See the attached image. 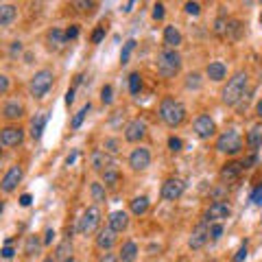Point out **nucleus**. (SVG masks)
<instances>
[{
    "mask_svg": "<svg viewBox=\"0 0 262 262\" xmlns=\"http://www.w3.org/2000/svg\"><path fill=\"white\" fill-rule=\"evenodd\" d=\"M245 260H247V243H245L234 256V262H245Z\"/></svg>",
    "mask_w": 262,
    "mask_h": 262,
    "instance_id": "obj_46",
    "label": "nucleus"
},
{
    "mask_svg": "<svg viewBox=\"0 0 262 262\" xmlns=\"http://www.w3.org/2000/svg\"><path fill=\"white\" fill-rule=\"evenodd\" d=\"M53 238H55V229H53V227H48L46 232H44V238H42V241H44V245H51Z\"/></svg>",
    "mask_w": 262,
    "mask_h": 262,
    "instance_id": "obj_52",
    "label": "nucleus"
},
{
    "mask_svg": "<svg viewBox=\"0 0 262 262\" xmlns=\"http://www.w3.org/2000/svg\"><path fill=\"white\" fill-rule=\"evenodd\" d=\"M107 225H110L116 234L125 232V229L129 227V214H127L125 210H116V212H112L110 219H107Z\"/></svg>",
    "mask_w": 262,
    "mask_h": 262,
    "instance_id": "obj_22",
    "label": "nucleus"
},
{
    "mask_svg": "<svg viewBox=\"0 0 262 262\" xmlns=\"http://www.w3.org/2000/svg\"><path fill=\"white\" fill-rule=\"evenodd\" d=\"M138 245L134 241H125L122 243V247L118 251V256H120V262H136L138 260Z\"/></svg>",
    "mask_w": 262,
    "mask_h": 262,
    "instance_id": "obj_26",
    "label": "nucleus"
},
{
    "mask_svg": "<svg viewBox=\"0 0 262 262\" xmlns=\"http://www.w3.org/2000/svg\"><path fill=\"white\" fill-rule=\"evenodd\" d=\"M42 243H44V241H39L37 234H31L29 238H27V245H24V253H27V256H33V253H37L39 247H42Z\"/></svg>",
    "mask_w": 262,
    "mask_h": 262,
    "instance_id": "obj_31",
    "label": "nucleus"
},
{
    "mask_svg": "<svg viewBox=\"0 0 262 262\" xmlns=\"http://www.w3.org/2000/svg\"><path fill=\"white\" fill-rule=\"evenodd\" d=\"M22 177H24L22 166H20V164H13V166L3 175V182H0V188H3V192H5V194H11L15 188H18V184L22 182Z\"/></svg>",
    "mask_w": 262,
    "mask_h": 262,
    "instance_id": "obj_9",
    "label": "nucleus"
},
{
    "mask_svg": "<svg viewBox=\"0 0 262 262\" xmlns=\"http://www.w3.org/2000/svg\"><path fill=\"white\" fill-rule=\"evenodd\" d=\"M7 92H9V77H7V75H0V94H7Z\"/></svg>",
    "mask_w": 262,
    "mask_h": 262,
    "instance_id": "obj_49",
    "label": "nucleus"
},
{
    "mask_svg": "<svg viewBox=\"0 0 262 262\" xmlns=\"http://www.w3.org/2000/svg\"><path fill=\"white\" fill-rule=\"evenodd\" d=\"M160 118L166 127L175 129L186 120V107L182 105V101H177L173 96H164L160 103Z\"/></svg>",
    "mask_w": 262,
    "mask_h": 262,
    "instance_id": "obj_2",
    "label": "nucleus"
},
{
    "mask_svg": "<svg viewBox=\"0 0 262 262\" xmlns=\"http://www.w3.org/2000/svg\"><path fill=\"white\" fill-rule=\"evenodd\" d=\"M31 201H33V196H31L29 192H24V194L20 196V206H22V208H29V206H31Z\"/></svg>",
    "mask_w": 262,
    "mask_h": 262,
    "instance_id": "obj_53",
    "label": "nucleus"
},
{
    "mask_svg": "<svg viewBox=\"0 0 262 262\" xmlns=\"http://www.w3.org/2000/svg\"><path fill=\"white\" fill-rule=\"evenodd\" d=\"M206 77L210 81H214V83H221L227 77V66L223 61H210L206 68Z\"/></svg>",
    "mask_w": 262,
    "mask_h": 262,
    "instance_id": "obj_23",
    "label": "nucleus"
},
{
    "mask_svg": "<svg viewBox=\"0 0 262 262\" xmlns=\"http://www.w3.org/2000/svg\"><path fill=\"white\" fill-rule=\"evenodd\" d=\"M221 236H223V225H221V223H212L210 225V238L212 241H219Z\"/></svg>",
    "mask_w": 262,
    "mask_h": 262,
    "instance_id": "obj_40",
    "label": "nucleus"
},
{
    "mask_svg": "<svg viewBox=\"0 0 262 262\" xmlns=\"http://www.w3.org/2000/svg\"><path fill=\"white\" fill-rule=\"evenodd\" d=\"M134 5H136V3H134V0H131V3H127L125 7H122V11H125V13H129V11H134Z\"/></svg>",
    "mask_w": 262,
    "mask_h": 262,
    "instance_id": "obj_57",
    "label": "nucleus"
},
{
    "mask_svg": "<svg viewBox=\"0 0 262 262\" xmlns=\"http://www.w3.org/2000/svg\"><path fill=\"white\" fill-rule=\"evenodd\" d=\"M105 151H107L110 155L120 153V140H116V138H107V140H105Z\"/></svg>",
    "mask_w": 262,
    "mask_h": 262,
    "instance_id": "obj_38",
    "label": "nucleus"
},
{
    "mask_svg": "<svg viewBox=\"0 0 262 262\" xmlns=\"http://www.w3.org/2000/svg\"><path fill=\"white\" fill-rule=\"evenodd\" d=\"M101 177H103V184H105V188H116V186L120 184V179H122V175H120V168L116 166V164H112L110 168H105L103 173H101Z\"/></svg>",
    "mask_w": 262,
    "mask_h": 262,
    "instance_id": "obj_25",
    "label": "nucleus"
},
{
    "mask_svg": "<svg viewBox=\"0 0 262 262\" xmlns=\"http://www.w3.org/2000/svg\"><path fill=\"white\" fill-rule=\"evenodd\" d=\"M243 162H236V160H232V162H225L223 164V168H221V182H225V184H232V182H236V179L241 177V173H243Z\"/></svg>",
    "mask_w": 262,
    "mask_h": 262,
    "instance_id": "obj_16",
    "label": "nucleus"
},
{
    "mask_svg": "<svg viewBox=\"0 0 262 262\" xmlns=\"http://www.w3.org/2000/svg\"><path fill=\"white\" fill-rule=\"evenodd\" d=\"M129 166L131 170H136V173H142L151 166V151L146 149V146H138L129 153Z\"/></svg>",
    "mask_w": 262,
    "mask_h": 262,
    "instance_id": "obj_7",
    "label": "nucleus"
},
{
    "mask_svg": "<svg viewBox=\"0 0 262 262\" xmlns=\"http://www.w3.org/2000/svg\"><path fill=\"white\" fill-rule=\"evenodd\" d=\"M72 103H75V88H70L66 92V105H72Z\"/></svg>",
    "mask_w": 262,
    "mask_h": 262,
    "instance_id": "obj_54",
    "label": "nucleus"
},
{
    "mask_svg": "<svg viewBox=\"0 0 262 262\" xmlns=\"http://www.w3.org/2000/svg\"><path fill=\"white\" fill-rule=\"evenodd\" d=\"M164 13H166V11H164V5H162V3H155V5H153V13H151L153 20H155V22L164 20Z\"/></svg>",
    "mask_w": 262,
    "mask_h": 262,
    "instance_id": "obj_42",
    "label": "nucleus"
},
{
    "mask_svg": "<svg viewBox=\"0 0 262 262\" xmlns=\"http://www.w3.org/2000/svg\"><path fill=\"white\" fill-rule=\"evenodd\" d=\"M216 151L225 155H236L243 151V138L238 129H227L216 138Z\"/></svg>",
    "mask_w": 262,
    "mask_h": 262,
    "instance_id": "obj_6",
    "label": "nucleus"
},
{
    "mask_svg": "<svg viewBox=\"0 0 262 262\" xmlns=\"http://www.w3.org/2000/svg\"><path fill=\"white\" fill-rule=\"evenodd\" d=\"M77 155H79V151L75 149V151H72V153L68 155V158H66V164H68V166H70V164H75V160H77Z\"/></svg>",
    "mask_w": 262,
    "mask_h": 262,
    "instance_id": "obj_56",
    "label": "nucleus"
},
{
    "mask_svg": "<svg viewBox=\"0 0 262 262\" xmlns=\"http://www.w3.org/2000/svg\"><path fill=\"white\" fill-rule=\"evenodd\" d=\"M44 262H57V260H55L53 256H48V258H44Z\"/></svg>",
    "mask_w": 262,
    "mask_h": 262,
    "instance_id": "obj_59",
    "label": "nucleus"
},
{
    "mask_svg": "<svg viewBox=\"0 0 262 262\" xmlns=\"http://www.w3.org/2000/svg\"><path fill=\"white\" fill-rule=\"evenodd\" d=\"M46 44H48V48L51 51H61V48L68 44V37H66V31H61V29H51L46 33Z\"/></svg>",
    "mask_w": 262,
    "mask_h": 262,
    "instance_id": "obj_20",
    "label": "nucleus"
},
{
    "mask_svg": "<svg viewBox=\"0 0 262 262\" xmlns=\"http://www.w3.org/2000/svg\"><path fill=\"white\" fill-rule=\"evenodd\" d=\"M90 110H92V105L85 103L83 107H81V110L75 114V116H72V120H70V127H72V129H79L81 125H83V120H85V116H88V112H90Z\"/></svg>",
    "mask_w": 262,
    "mask_h": 262,
    "instance_id": "obj_32",
    "label": "nucleus"
},
{
    "mask_svg": "<svg viewBox=\"0 0 262 262\" xmlns=\"http://www.w3.org/2000/svg\"><path fill=\"white\" fill-rule=\"evenodd\" d=\"M184 190H186V184L179 177L166 179V182L162 184V199L164 201H177L179 196L184 194Z\"/></svg>",
    "mask_w": 262,
    "mask_h": 262,
    "instance_id": "obj_12",
    "label": "nucleus"
},
{
    "mask_svg": "<svg viewBox=\"0 0 262 262\" xmlns=\"http://www.w3.org/2000/svg\"><path fill=\"white\" fill-rule=\"evenodd\" d=\"M251 201L256 203V206H262V182L256 186V190L251 192Z\"/></svg>",
    "mask_w": 262,
    "mask_h": 262,
    "instance_id": "obj_44",
    "label": "nucleus"
},
{
    "mask_svg": "<svg viewBox=\"0 0 262 262\" xmlns=\"http://www.w3.org/2000/svg\"><path fill=\"white\" fill-rule=\"evenodd\" d=\"M227 24H229V20L223 18V15H221V18L214 22V33L219 37H227Z\"/></svg>",
    "mask_w": 262,
    "mask_h": 262,
    "instance_id": "obj_35",
    "label": "nucleus"
},
{
    "mask_svg": "<svg viewBox=\"0 0 262 262\" xmlns=\"http://www.w3.org/2000/svg\"><path fill=\"white\" fill-rule=\"evenodd\" d=\"M229 214H232V208H229L225 201H214V203H210V208L206 212V221L210 225L212 223H221V221L229 219Z\"/></svg>",
    "mask_w": 262,
    "mask_h": 262,
    "instance_id": "obj_14",
    "label": "nucleus"
},
{
    "mask_svg": "<svg viewBox=\"0 0 262 262\" xmlns=\"http://www.w3.org/2000/svg\"><path fill=\"white\" fill-rule=\"evenodd\" d=\"M184 42L182 37V31H179L175 24H168V27H164V44H166V48H170V51H177V46Z\"/></svg>",
    "mask_w": 262,
    "mask_h": 262,
    "instance_id": "obj_21",
    "label": "nucleus"
},
{
    "mask_svg": "<svg viewBox=\"0 0 262 262\" xmlns=\"http://www.w3.org/2000/svg\"><path fill=\"white\" fill-rule=\"evenodd\" d=\"M98 262H120V256L118 253H112V251H105L101 258H98Z\"/></svg>",
    "mask_w": 262,
    "mask_h": 262,
    "instance_id": "obj_45",
    "label": "nucleus"
},
{
    "mask_svg": "<svg viewBox=\"0 0 262 262\" xmlns=\"http://www.w3.org/2000/svg\"><path fill=\"white\" fill-rule=\"evenodd\" d=\"M182 55L177 51H170V48H164V51L158 55V72L164 79H173L179 75L182 70Z\"/></svg>",
    "mask_w": 262,
    "mask_h": 262,
    "instance_id": "obj_3",
    "label": "nucleus"
},
{
    "mask_svg": "<svg viewBox=\"0 0 262 262\" xmlns=\"http://www.w3.org/2000/svg\"><path fill=\"white\" fill-rule=\"evenodd\" d=\"M101 219H103V212L98 206H90L83 210L79 223H77V232L81 236H92L94 232H98V225H101Z\"/></svg>",
    "mask_w": 262,
    "mask_h": 262,
    "instance_id": "obj_5",
    "label": "nucleus"
},
{
    "mask_svg": "<svg viewBox=\"0 0 262 262\" xmlns=\"http://www.w3.org/2000/svg\"><path fill=\"white\" fill-rule=\"evenodd\" d=\"M149 196H134V199L129 201V210H131V214L134 216H142V214H146L149 212Z\"/></svg>",
    "mask_w": 262,
    "mask_h": 262,
    "instance_id": "obj_27",
    "label": "nucleus"
},
{
    "mask_svg": "<svg viewBox=\"0 0 262 262\" xmlns=\"http://www.w3.org/2000/svg\"><path fill=\"white\" fill-rule=\"evenodd\" d=\"M0 253H3V258H5V260H11V258L15 256V249L11 247V245H5L3 251H0Z\"/></svg>",
    "mask_w": 262,
    "mask_h": 262,
    "instance_id": "obj_51",
    "label": "nucleus"
},
{
    "mask_svg": "<svg viewBox=\"0 0 262 262\" xmlns=\"http://www.w3.org/2000/svg\"><path fill=\"white\" fill-rule=\"evenodd\" d=\"M90 164H92V168L96 170V173H103L105 168H110L112 164H116V162L112 160V155L107 151L96 149V151H92V155H90Z\"/></svg>",
    "mask_w": 262,
    "mask_h": 262,
    "instance_id": "obj_18",
    "label": "nucleus"
},
{
    "mask_svg": "<svg viewBox=\"0 0 262 262\" xmlns=\"http://www.w3.org/2000/svg\"><path fill=\"white\" fill-rule=\"evenodd\" d=\"M116 241H118V236H116V232H114L110 225L96 232V247L101 251H112L114 245H116Z\"/></svg>",
    "mask_w": 262,
    "mask_h": 262,
    "instance_id": "obj_15",
    "label": "nucleus"
},
{
    "mask_svg": "<svg viewBox=\"0 0 262 262\" xmlns=\"http://www.w3.org/2000/svg\"><path fill=\"white\" fill-rule=\"evenodd\" d=\"M245 142H247L249 149L256 153L260 146H262V125L251 127V129H249V134H247V140H245Z\"/></svg>",
    "mask_w": 262,
    "mask_h": 262,
    "instance_id": "obj_28",
    "label": "nucleus"
},
{
    "mask_svg": "<svg viewBox=\"0 0 262 262\" xmlns=\"http://www.w3.org/2000/svg\"><path fill=\"white\" fill-rule=\"evenodd\" d=\"M46 122H48V114L46 112L35 114V118L31 120V136H33V140H39V138H42L44 129H46Z\"/></svg>",
    "mask_w": 262,
    "mask_h": 262,
    "instance_id": "obj_24",
    "label": "nucleus"
},
{
    "mask_svg": "<svg viewBox=\"0 0 262 262\" xmlns=\"http://www.w3.org/2000/svg\"><path fill=\"white\" fill-rule=\"evenodd\" d=\"M24 140V129L22 127H5L3 131H0V144L5 146V149H13V146H18L22 144Z\"/></svg>",
    "mask_w": 262,
    "mask_h": 262,
    "instance_id": "obj_13",
    "label": "nucleus"
},
{
    "mask_svg": "<svg viewBox=\"0 0 262 262\" xmlns=\"http://www.w3.org/2000/svg\"><path fill=\"white\" fill-rule=\"evenodd\" d=\"M192 129H194V134H196L199 140H208V138H212L216 134V125H214V120H212L208 114L196 116L194 122H192Z\"/></svg>",
    "mask_w": 262,
    "mask_h": 262,
    "instance_id": "obj_8",
    "label": "nucleus"
},
{
    "mask_svg": "<svg viewBox=\"0 0 262 262\" xmlns=\"http://www.w3.org/2000/svg\"><path fill=\"white\" fill-rule=\"evenodd\" d=\"M90 194H92L94 206H98V203H103L105 199H107V190H105V184L94 182L92 186H90Z\"/></svg>",
    "mask_w": 262,
    "mask_h": 262,
    "instance_id": "obj_30",
    "label": "nucleus"
},
{
    "mask_svg": "<svg viewBox=\"0 0 262 262\" xmlns=\"http://www.w3.org/2000/svg\"><path fill=\"white\" fill-rule=\"evenodd\" d=\"M247 85H249V75L245 70H238L234 72L232 79H227L225 88L221 90V101L229 107H234V105H238L243 101L245 92H247Z\"/></svg>",
    "mask_w": 262,
    "mask_h": 262,
    "instance_id": "obj_1",
    "label": "nucleus"
},
{
    "mask_svg": "<svg viewBox=\"0 0 262 262\" xmlns=\"http://www.w3.org/2000/svg\"><path fill=\"white\" fill-rule=\"evenodd\" d=\"M182 146H184V142L179 140L177 136H170V138H168V149L173 151V153H179V151H182Z\"/></svg>",
    "mask_w": 262,
    "mask_h": 262,
    "instance_id": "obj_41",
    "label": "nucleus"
},
{
    "mask_svg": "<svg viewBox=\"0 0 262 262\" xmlns=\"http://www.w3.org/2000/svg\"><path fill=\"white\" fill-rule=\"evenodd\" d=\"M3 116L5 120H20L24 116V105L22 101H18V98H7L5 105H3Z\"/></svg>",
    "mask_w": 262,
    "mask_h": 262,
    "instance_id": "obj_17",
    "label": "nucleus"
},
{
    "mask_svg": "<svg viewBox=\"0 0 262 262\" xmlns=\"http://www.w3.org/2000/svg\"><path fill=\"white\" fill-rule=\"evenodd\" d=\"M134 48H136V39H127L120 51V63H129V57L134 53Z\"/></svg>",
    "mask_w": 262,
    "mask_h": 262,
    "instance_id": "obj_34",
    "label": "nucleus"
},
{
    "mask_svg": "<svg viewBox=\"0 0 262 262\" xmlns=\"http://www.w3.org/2000/svg\"><path fill=\"white\" fill-rule=\"evenodd\" d=\"M15 15H18V9L13 5H0V27H11Z\"/></svg>",
    "mask_w": 262,
    "mask_h": 262,
    "instance_id": "obj_29",
    "label": "nucleus"
},
{
    "mask_svg": "<svg viewBox=\"0 0 262 262\" xmlns=\"http://www.w3.org/2000/svg\"><path fill=\"white\" fill-rule=\"evenodd\" d=\"M66 37H68V42H70V39L79 37V27H77V24H70V29L66 31Z\"/></svg>",
    "mask_w": 262,
    "mask_h": 262,
    "instance_id": "obj_50",
    "label": "nucleus"
},
{
    "mask_svg": "<svg viewBox=\"0 0 262 262\" xmlns=\"http://www.w3.org/2000/svg\"><path fill=\"white\" fill-rule=\"evenodd\" d=\"M260 22H262V13H260Z\"/></svg>",
    "mask_w": 262,
    "mask_h": 262,
    "instance_id": "obj_60",
    "label": "nucleus"
},
{
    "mask_svg": "<svg viewBox=\"0 0 262 262\" xmlns=\"http://www.w3.org/2000/svg\"><path fill=\"white\" fill-rule=\"evenodd\" d=\"M140 88H142L140 72H131V75H129V92L136 96V94H140Z\"/></svg>",
    "mask_w": 262,
    "mask_h": 262,
    "instance_id": "obj_33",
    "label": "nucleus"
},
{
    "mask_svg": "<svg viewBox=\"0 0 262 262\" xmlns=\"http://www.w3.org/2000/svg\"><path fill=\"white\" fill-rule=\"evenodd\" d=\"M103 37H105V27H98V29H94V33H92V44H98Z\"/></svg>",
    "mask_w": 262,
    "mask_h": 262,
    "instance_id": "obj_48",
    "label": "nucleus"
},
{
    "mask_svg": "<svg viewBox=\"0 0 262 262\" xmlns=\"http://www.w3.org/2000/svg\"><path fill=\"white\" fill-rule=\"evenodd\" d=\"M208 238H210V223L208 221H201V223L192 229L190 238H188V247L194 249V251L203 249L206 247V243H208Z\"/></svg>",
    "mask_w": 262,
    "mask_h": 262,
    "instance_id": "obj_10",
    "label": "nucleus"
},
{
    "mask_svg": "<svg viewBox=\"0 0 262 262\" xmlns=\"http://www.w3.org/2000/svg\"><path fill=\"white\" fill-rule=\"evenodd\" d=\"M101 101L105 105H112L114 103V88L112 85H103L101 88Z\"/></svg>",
    "mask_w": 262,
    "mask_h": 262,
    "instance_id": "obj_37",
    "label": "nucleus"
},
{
    "mask_svg": "<svg viewBox=\"0 0 262 262\" xmlns=\"http://www.w3.org/2000/svg\"><path fill=\"white\" fill-rule=\"evenodd\" d=\"M186 88L188 90H199L201 88V75L199 72H192V75L186 77Z\"/></svg>",
    "mask_w": 262,
    "mask_h": 262,
    "instance_id": "obj_36",
    "label": "nucleus"
},
{
    "mask_svg": "<svg viewBox=\"0 0 262 262\" xmlns=\"http://www.w3.org/2000/svg\"><path fill=\"white\" fill-rule=\"evenodd\" d=\"M256 114H258V118H262V101H258L256 105Z\"/></svg>",
    "mask_w": 262,
    "mask_h": 262,
    "instance_id": "obj_58",
    "label": "nucleus"
},
{
    "mask_svg": "<svg viewBox=\"0 0 262 262\" xmlns=\"http://www.w3.org/2000/svg\"><path fill=\"white\" fill-rule=\"evenodd\" d=\"M55 260L57 262H75V245L70 238H63L55 249Z\"/></svg>",
    "mask_w": 262,
    "mask_h": 262,
    "instance_id": "obj_19",
    "label": "nucleus"
},
{
    "mask_svg": "<svg viewBox=\"0 0 262 262\" xmlns=\"http://www.w3.org/2000/svg\"><path fill=\"white\" fill-rule=\"evenodd\" d=\"M241 35V22L238 20H229V24H227V37H238Z\"/></svg>",
    "mask_w": 262,
    "mask_h": 262,
    "instance_id": "obj_39",
    "label": "nucleus"
},
{
    "mask_svg": "<svg viewBox=\"0 0 262 262\" xmlns=\"http://www.w3.org/2000/svg\"><path fill=\"white\" fill-rule=\"evenodd\" d=\"M53 83H55L53 70L42 68V70H37L35 75L31 77V81H29V92H31L33 98H44L48 94V90L53 88Z\"/></svg>",
    "mask_w": 262,
    "mask_h": 262,
    "instance_id": "obj_4",
    "label": "nucleus"
},
{
    "mask_svg": "<svg viewBox=\"0 0 262 262\" xmlns=\"http://www.w3.org/2000/svg\"><path fill=\"white\" fill-rule=\"evenodd\" d=\"M184 9H186L188 15H199V13H201V5H199V3H186Z\"/></svg>",
    "mask_w": 262,
    "mask_h": 262,
    "instance_id": "obj_43",
    "label": "nucleus"
},
{
    "mask_svg": "<svg viewBox=\"0 0 262 262\" xmlns=\"http://www.w3.org/2000/svg\"><path fill=\"white\" fill-rule=\"evenodd\" d=\"M146 131H149L146 122L142 118H134L125 125V140L127 142H140V140H144Z\"/></svg>",
    "mask_w": 262,
    "mask_h": 262,
    "instance_id": "obj_11",
    "label": "nucleus"
},
{
    "mask_svg": "<svg viewBox=\"0 0 262 262\" xmlns=\"http://www.w3.org/2000/svg\"><path fill=\"white\" fill-rule=\"evenodd\" d=\"M72 7H77L79 11H90L94 7V3H85V0H77V3H72Z\"/></svg>",
    "mask_w": 262,
    "mask_h": 262,
    "instance_id": "obj_47",
    "label": "nucleus"
},
{
    "mask_svg": "<svg viewBox=\"0 0 262 262\" xmlns=\"http://www.w3.org/2000/svg\"><path fill=\"white\" fill-rule=\"evenodd\" d=\"M22 53V42H13L11 44V55H20Z\"/></svg>",
    "mask_w": 262,
    "mask_h": 262,
    "instance_id": "obj_55",
    "label": "nucleus"
}]
</instances>
